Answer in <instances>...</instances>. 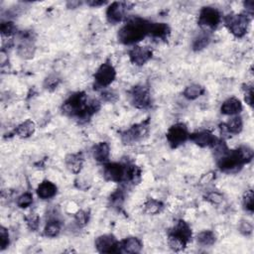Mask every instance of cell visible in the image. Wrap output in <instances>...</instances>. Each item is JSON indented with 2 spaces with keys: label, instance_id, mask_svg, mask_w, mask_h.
I'll return each instance as SVG.
<instances>
[{
  "label": "cell",
  "instance_id": "cell-1",
  "mask_svg": "<svg viewBox=\"0 0 254 254\" xmlns=\"http://www.w3.org/2000/svg\"><path fill=\"white\" fill-rule=\"evenodd\" d=\"M101 109V102L97 100L89 101L84 91L72 95L63 104L62 110L68 117L76 118L81 121H87Z\"/></svg>",
  "mask_w": 254,
  "mask_h": 254
},
{
  "label": "cell",
  "instance_id": "cell-2",
  "mask_svg": "<svg viewBox=\"0 0 254 254\" xmlns=\"http://www.w3.org/2000/svg\"><path fill=\"white\" fill-rule=\"evenodd\" d=\"M253 155V150L248 146H240L237 150H229L227 148L220 155L217 156V163L222 172L236 173L245 164L251 162Z\"/></svg>",
  "mask_w": 254,
  "mask_h": 254
},
{
  "label": "cell",
  "instance_id": "cell-3",
  "mask_svg": "<svg viewBox=\"0 0 254 254\" xmlns=\"http://www.w3.org/2000/svg\"><path fill=\"white\" fill-rule=\"evenodd\" d=\"M150 25L151 22L146 19L140 17L130 18L119 31V41L124 45H133L140 42L149 35Z\"/></svg>",
  "mask_w": 254,
  "mask_h": 254
},
{
  "label": "cell",
  "instance_id": "cell-4",
  "mask_svg": "<svg viewBox=\"0 0 254 254\" xmlns=\"http://www.w3.org/2000/svg\"><path fill=\"white\" fill-rule=\"evenodd\" d=\"M249 16L247 14H228L224 18V25L228 29V31L232 33L237 38L243 37L248 30L249 26Z\"/></svg>",
  "mask_w": 254,
  "mask_h": 254
},
{
  "label": "cell",
  "instance_id": "cell-5",
  "mask_svg": "<svg viewBox=\"0 0 254 254\" xmlns=\"http://www.w3.org/2000/svg\"><path fill=\"white\" fill-rule=\"evenodd\" d=\"M150 128V120L146 119L140 123L134 124L129 129L121 133V140L125 145H132L143 139L148 136Z\"/></svg>",
  "mask_w": 254,
  "mask_h": 254
},
{
  "label": "cell",
  "instance_id": "cell-6",
  "mask_svg": "<svg viewBox=\"0 0 254 254\" xmlns=\"http://www.w3.org/2000/svg\"><path fill=\"white\" fill-rule=\"evenodd\" d=\"M221 21L220 12L214 7H203L199 14L198 24L203 30V32L210 33L214 31Z\"/></svg>",
  "mask_w": 254,
  "mask_h": 254
},
{
  "label": "cell",
  "instance_id": "cell-7",
  "mask_svg": "<svg viewBox=\"0 0 254 254\" xmlns=\"http://www.w3.org/2000/svg\"><path fill=\"white\" fill-rule=\"evenodd\" d=\"M129 101L131 104L139 109L148 108L151 105L150 90L145 85H136L129 90Z\"/></svg>",
  "mask_w": 254,
  "mask_h": 254
},
{
  "label": "cell",
  "instance_id": "cell-8",
  "mask_svg": "<svg viewBox=\"0 0 254 254\" xmlns=\"http://www.w3.org/2000/svg\"><path fill=\"white\" fill-rule=\"evenodd\" d=\"M128 167L129 164L107 163L103 167V176L107 181L115 183H127Z\"/></svg>",
  "mask_w": 254,
  "mask_h": 254
},
{
  "label": "cell",
  "instance_id": "cell-9",
  "mask_svg": "<svg viewBox=\"0 0 254 254\" xmlns=\"http://www.w3.org/2000/svg\"><path fill=\"white\" fill-rule=\"evenodd\" d=\"M166 137L172 148H178L189 139L190 133L186 124L176 123L168 129Z\"/></svg>",
  "mask_w": 254,
  "mask_h": 254
},
{
  "label": "cell",
  "instance_id": "cell-10",
  "mask_svg": "<svg viewBox=\"0 0 254 254\" xmlns=\"http://www.w3.org/2000/svg\"><path fill=\"white\" fill-rule=\"evenodd\" d=\"M117 71L110 63L102 64L95 74V88H104L113 83Z\"/></svg>",
  "mask_w": 254,
  "mask_h": 254
},
{
  "label": "cell",
  "instance_id": "cell-11",
  "mask_svg": "<svg viewBox=\"0 0 254 254\" xmlns=\"http://www.w3.org/2000/svg\"><path fill=\"white\" fill-rule=\"evenodd\" d=\"M132 4L124 1L112 2L106 10V18L111 24H117L121 22L125 17L127 12L131 9Z\"/></svg>",
  "mask_w": 254,
  "mask_h": 254
},
{
  "label": "cell",
  "instance_id": "cell-12",
  "mask_svg": "<svg viewBox=\"0 0 254 254\" xmlns=\"http://www.w3.org/2000/svg\"><path fill=\"white\" fill-rule=\"evenodd\" d=\"M96 248L101 253H118L119 241L112 235H103L96 239Z\"/></svg>",
  "mask_w": 254,
  "mask_h": 254
},
{
  "label": "cell",
  "instance_id": "cell-13",
  "mask_svg": "<svg viewBox=\"0 0 254 254\" xmlns=\"http://www.w3.org/2000/svg\"><path fill=\"white\" fill-rule=\"evenodd\" d=\"M153 52L149 47H141V46H135L129 51L130 62L136 66L145 65L151 58Z\"/></svg>",
  "mask_w": 254,
  "mask_h": 254
},
{
  "label": "cell",
  "instance_id": "cell-14",
  "mask_svg": "<svg viewBox=\"0 0 254 254\" xmlns=\"http://www.w3.org/2000/svg\"><path fill=\"white\" fill-rule=\"evenodd\" d=\"M196 145L200 147H214L218 141L217 137L209 130H202L190 134V138Z\"/></svg>",
  "mask_w": 254,
  "mask_h": 254
},
{
  "label": "cell",
  "instance_id": "cell-15",
  "mask_svg": "<svg viewBox=\"0 0 254 254\" xmlns=\"http://www.w3.org/2000/svg\"><path fill=\"white\" fill-rule=\"evenodd\" d=\"M169 236L180 239L185 244L188 245V243L192 240V229L186 221L181 220L177 222L175 227L171 230Z\"/></svg>",
  "mask_w": 254,
  "mask_h": 254
},
{
  "label": "cell",
  "instance_id": "cell-16",
  "mask_svg": "<svg viewBox=\"0 0 254 254\" xmlns=\"http://www.w3.org/2000/svg\"><path fill=\"white\" fill-rule=\"evenodd\" d=\"M170 34H171V29H170L169 25L166 24V23H154V22H151L149 35L152 38L166 41L169 38Z\"/></svg>",
  "mask_w": 254,
  "mask_h": 254
},
{
  "label": "cell",
  "instance_id": "cell-17",
  "mask_svg": "<svg viewBox=\"0 0 254 254\" xmlns=\"http://www.w3.org/2000/svg\"><path fill=\"white\" fill-rule=\"evenodd\" d=\"M143 244L137 237H126L119 242V251L123 253H139L142 250Z\"/></svg>",
  "mask_w": 254,
  "mask_h": 254
},
{
  "label": "cell",
  "instance_id": "cell-18",
  "mask_svg": "<svg viewBox=\"0 0 254 254\" xmlns=\"http://www.w3.org/2000/svg\"><path fill=\"white\" fill-rule=\"evenodd\" d=\"M57 190V186L54 183L48 180H45L37 188V195L42 200H49L56 196Z\"/></svg>",
  "mask_w": 254,
  "mask_h": 254
},
{
  "label": "cell",
  "instance_id": "cell-19",
  "mask_svg": "<svg viewBox=\"0 0 254 254\" xmlns=\"http://www.w3.org/2000/svg\"><path fill=\"white\" fill-rule=\"evenodd\" d=\"M221 134H239L243 128V121L240 117H236L230 119L226 123H222L220 125Z\"/></svg>",
  "mask_w": 254,
  "mask_h": 254
},
{
  "label": "cell",
  "instance_id": "cell-20",
  "mask_svg": "<svg viewBox=\"0 0 254 254\" xmlns=\"http://www.w3.org/2000/svg\"><path fill=\"white\" fill-rule=\"evenodd\" d=\"M83 164H84L83 153L68 154L66 157V165L68 169L74 174H79L82 171Z\"/></svg>",
  "mask_w": 254,
  "mask_h": 254
},
{
  "label": "cell",
  "instance_id": "cell-21",
  "mask_svg": "<svg viewBox=\"0 0 254 254\" xmlns=\"http://www.w3.org/2000/svg\"><path fill=\"white\" fill-rule=\"evenodd\" d=\"M241 110H242V103L237 98H230L226 100L220 107L221 113L225 115H236L240 113Z\"/></svg>",
  "mask_w": 254,
  "mask_h": 254
},
{
  "label": "cell",
  "instance_id": "cell-22",
  "mask_svg": "<svg viewBox=\"0 0 254 254\" xmlns=\"http://www.w3.org/2000/svg\"><path fill=\"white\" fill-rule=\"evenodd\" d=\"M109 154L110 149L106 142H100L92 149V156L100 163H105L109 158Z\"/></svg>",
  "mask_w": 254,
  "mask_h": 254
},
{
  "label": "cell",
  "instance_id": "cell-23",
  "mask_svg": "<svg viewBox=\"0 0 254 254\" xmlns=\"http://www.w3.org/2000/svg\"><path fill=\"white\" fill-rule=\"evenodd\" d=\"M35 129V123L32 120H26L16 127L15 133L20 138H28L34 134Z\"/></svg>",
  "mask_w": 254,
  "mask_h": 254
},
{
  "label": "cell",
  "instance_id": "cell-24",
  "mask_svg": "<svg viewBox=\"0 0 254 254\" xmlns=\"http://www.w3.org/2000/svg\"><path fill=\"white\" fill-rule=\"evenodd\" d=\"M204 94V87L200 85H191L184 90L183 95L189 101H195Z\"/></svg>",
  "mask_w": 254,
  "mask_h": 254
},
{
  "label": "cell",
  "instance_id": "cell-25",
  "mask_svg": "<svg viewBox=\"0 0 254 254\" xmlns=\"http://www.w3.org/2000/svg\"><path fill=\"white\" fill-rule=\"evenodd\" d=\"M62 223L58 220H51L44 228V235L47 237H56L61 233Z\"/></svg>",
  "mask_w": 254,
  "mask_h": 254
},
{
  "label": "cell",
  "instance_id": "cell-26",
  "mask_svg": "<svg viewBox=\"0 0 254 254\" xmlns=\"http://www.w3.org/2000/svg\"><path fill=\"white\" fill-rule=\"evenodd\" d=\"M144 209H145V212L149 215H157L163 211L164 204L162 202H160V201H157L154 199H149L144 203Z\"/></svg>",
  "mask_w": 254,
  "mask_h": 254
},
{
  "label": "cell",
  "instance_id": "cell-27",
  "mask_svg": "<svg viewBox=\"0 0 254 254\" xmlns=\"http://www.w3.org/2000/svg\"><path fill=\"white\" fill-rule=\"evenodd\" d=\"M197 240H198L199 244H201L203 246H211L216 242L217 237H216L215 233L212 232V230H203V232H202L198 235Z\"/></svg>",
  "mask_w": 254,
  "mask_h": 254
},
{
  "label": "cell",
  "instance_id": "cell-28",
  "mask_svg": "<svg viewBox=\"0 0 254 254\" xmlns=\"http://www.w3.org/2000/svg\"><path fill=\"white\" fill-rule=\"evenodd\" d=\"M211 42V37H210V33L207 32H203L202 34H200L193 42V50L194 51H202L204 48H206L207 46H209Z\"/></svg>",
  "mask_w": 254,
  "mask_h": 254
},
{
  "label": "cell",
  "instance_id": "cell-29",
  "mask_svg": "<svg viewBox=\"0 0 254 254\" xmlns=\"http://www.w3.org/2000/svg\"><path fill=\"white\" fill-rule=\"evenodd\" d=\"M16 31H17V28L13 22L6 21V22L1 23V26H0V32H1L3 37H10V36L14 35L16 33Z\"/></svg>",
  "mask_w": 254,
  "mask_h": 254
},
{
  "label": "cell",
  "instance_id": "cell-30",
  "mask_svg": "<svg viewBox=\"0 0 254 254\" xmlns=\"http://www.w3.org/2000/svg\"><path fill=\"white\" fill-rule=\"evenodd\" d=\"M109 202L112 207H119L122 205L124 202V193L121 189L115 191L109 198Z\"/></svg>",
  "mask_w": 254,
  "mask_h": 254
},
{
  "label": "cell",
  "instance_id": "cell-31",
  "mask_svg": "<svg viewBox=\"0 0 254 254\" xmlns=\"http://www.w3.org/2000/svg\"><path fill=\"white\" fill-rule=\"evenodd\" d=\"M33 203V195L29 192L22 194L17 199V205L21 209H26V207L30 206Z\"/></svg>",
  "mask_w": 254,
  "mask_h": 254
},
{
  "label": "cell",
  "instance_id": "cell-32",
  "mask_svg": "<svg viewBox=\"0 0 254 254\" xmlns=\"http://www.w3.org/2000/svg\"><path fill=\"white\" fill-rule=\"evenodd\" d=\"M242 202H243L244 209L247 212H249L250 214H252L253 210H254V206H253V191L251 189L245 192V194L243 195Z\"/></svg>",
  "mask_w": 254,
  "mask_h": 254
},
{
  "label": "cell",
  "instance_id": "cell-33",
  "mask_svg": "<svg viewBox=\"0 0 254 254\" xmlns=\"http://www.w3.org/2000/svg\"><path fill=\"white\" fill-rule=\"evenodd\" d=\"M10 243V238H9V233L8 230L4 227H0V250L3 251L5 250Z\"/></svg>",
  "mask_w": 254,
  "mask_h": 254
},
{
  "label": "cell",
  "instance_id": "cell-34",
  "mask_svg": "<svg viewBox=\"0 0 254 254\" xmlns=\"http://www.w3.org/2000/svg\"><path fill=\"white\" fill-rule=\"evenodd\" d=\"M25 220L27 222V225L28 227L33 230V232H35V230L38 229L39 227V224H40V218L37 214H34V213H31L29 214L26 218H25Z\"/></svg>",
  "mask_w": 254,
  "mask_h": 254
},
{
  "label": "cell",
  "instance_id": "cell-35",
  "mask_svg": "<svg viewBox=\"0 0 254 254\" xmlns=\"http://www.w3.org/2000/svg\"><path fill=\"white\" fill-rule=\"evenodd\" d=\"M60 82H61L60 78H58L55 75H52V76H49L47 79L45 80L44 86H45V88H47L49 90H53L59 85Z\"/></svg>",
  "mask_w": 254,
  "mask_h": 254
},
{
  "label": "cell",
  "instance_id": "cell-36",
  "mask_svg": "<svg viewBox=\"0 0 254 254\" xmlns=\"http://www.w3.org/2000/svg\"><path fill=\"white\" fill-rule=\"evenodd\" d=\"M76 221L79 224V226H85L88 223L89 220V214L85 211H80L75 216Z\"/></svg>",
  "mask_w": 254,
  "mask_h": 254
},
{
  "label": "cell",
  "instance_id": "cell-37",
  "mask_svg": "<svg viewBox=\"0 0 254 254\" xmlns=\"http://www.w3.org/2000/svg\"><path fill=\"white\" fill-rule=\"evenodd\" d=\"M205 200L213 204H220L223 201V196L218 192H211L205 196Z\"/></svg>",
  "mask_w": 254,
  "mask_h": 254
},
{
  "label": "cell",
  "instance_id": "cell-38",
  "mask_svg": "<svg viewBox=\"0 0 254 254\" xmlns=\"http://www.w3.org/2000/svg\"><path fill=\"white\" fill-rule=\"evenodd\" d=\"M244 100L245 102L252 106L253 105V86L252 85H245L244 87Z\"/></svg>",
  "mask_w": 254,
  "mask_h": 254
},
{
  "label": "cell",
  "instance_id": "cell-39",
  "mask_svg": "<svg viewBox=\"0 0 254 254\" xmlns=\"http://www.w3.org/2000/svg\"><path fill=\"white\" fill-rule=\"evenodd\" d=\"M239 230L240 233L245 236V237H249L252 235V232H253V227H252V224L247 221V220H242L240 222V225H239Z\"/></svg>",
  "mask_w": 254,
  "mask_h": 254
},
{
  "label": "cell",
  "instance_id": "cell-40",
  "mask_svg": "<svg viewBox=\"0 0 254 254\" xmlns=\"http://www.w3.org/2000/svg\"><path fill=\"white\" fill-rule=\"evenodd\" d=\"M102 99L105 102H114L115 101L118 100V95L115 94V92L112 91V90H104V91H102Z\"/></svg>",
  "mask_w": 254,
  "mask_h": 254
},
{
  "label": "cell",
  "instance_id": "cell-41",
  "mask_svg": "<svg viewBox=\"0 0 254 254\" xmlns=\"http://www.w3.org/2000/svg\"><path fill=\"white\" fill-rule=\"evenodd\" d=\"M244 5V8L246 10V14L249 15V16H253V12H254V2L251 1V0H249V1H245L243 3Z\"/></svg>",
  "mask_w": 254,
  "mask_h": 254
},
{
  "label": "cell",
  "instance_id": "cell-42",
  "mask_svg": "<svg viewBox=\"0 0 254 254\" xmlns=\"http://www.w3.org/2000/svg\"><path fill=\"white\" fill-rule=\"evenodd\" d=\"M106 1H103V0H90V1H86V4L91 6V7H100L104 4H106Z\"/></svg>",
  "mask_w": 254,
  "mask_h": 254
},
{
  "label": "cell",
  "instance_id": "cell-43",
  "mask_svg": "<svg viewBox=\"0 0 254 254\" xmlns=\"http://www.w3.org/2000/svg\"><path fill=\"white\" fill-rule=\"evenodd\" d=\"M81 4H82L81 1H68L67 3V6H68V8H77Z\"/></svg>",
  "mask_w": 254,
  "mask_h": 254
}]
</instances>
